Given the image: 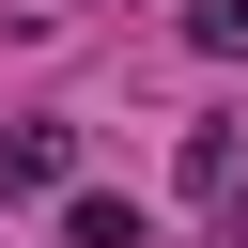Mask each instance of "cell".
I'll return each mask as SVG.
<instances>
[{"instance_id":"6da1fadb","label":"cell","mask_w":248,"mask_h":248,"mask_svg":"<svg viewBox=\"0 0 248 248\" xmlns=\"http://www.w3.org/2000/svg\"><path fill=\"white\" fill-rule=\"evenodd\" d=\"M0 186L16 202H62L78 186V124H0Z\"/></svg>"},{"instance_id":"3957f363","label":"cell","mask_w":248,"mask_h":248,"mask_svg":"<svg viewBox=\"0 0 248 248\" xmlns=\"http://www.w3.org/2000/svg\"><path fill=\"white\" fill-rule=\"evenodd\" d=\"M170 170H186V202H232V124H186V155H170Z\"/></svg>"},{"instance_id":"7a4b0ae2","label":"cell","mask_w":248,"mask_h":248,"mask_svg":"<svg viewBox=\"0 0 248 248\" xmlns=\"http://www.w3.org/2000/svg\"><path fill=\"white\" fill-rule=\"evenodd\" d=\"M62 248H140V202H108V186H62Z\"/></svg>"},{"instance_id":"277c9868","label":"cell","mask_w":248,"mask_h":248,"mask_svg":"<svg viewBox=\"0 0 248 248\" xmlns=\"http://www.w3.org/2000/svg\"><path fill=\"white\" fill-rule=\"evenodd\" d=\"M186 46L202 62H248V0H186Z\"/></svg>"},{"instance_id":"5b68a950","label":"cell","mask_w":248,"mask_h":248,"mask_svg":"<svg viewBox=\"0 0 248 248\" xmlns=\"http://www.w3.org/2000/svg\"><path fill=\"white\" fill-rule=\"evenodd\" d=\"M217 248H248V186H232V202H217Z\"/></svg>"}]
</instances>
